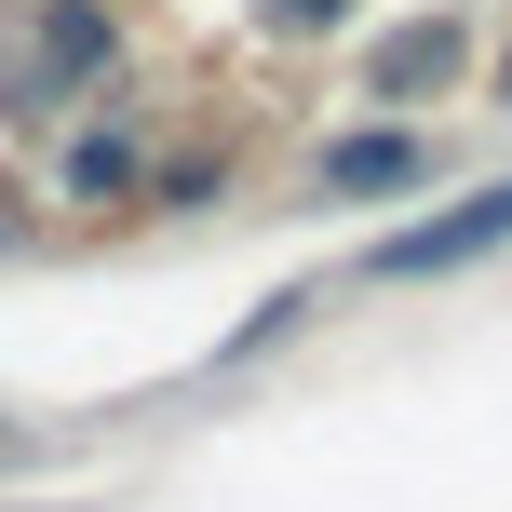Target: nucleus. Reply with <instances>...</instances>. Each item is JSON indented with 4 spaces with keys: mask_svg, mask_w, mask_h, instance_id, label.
Here are the masks:
<instances>
[{
    "mask_svg": "<svg viewBox=\"0 0 512 512\" xmlns=\"http://www.w3.org/2000/svg\"><path fill=\"white\" fill-rule=\"evenodd\" d=\"M499 243H512V176L472 189V203H445V216H405L391 243H364V270L378 283H432V270H472V256H499Z\"/></svg>",
    "mask_w": 512,
    "mask_h": 512,
    "instance_id": "1",
    "label": "nucleus"
},
{
    "mask_svg": "<svg viewBox=\"0 0 512 512\" xmlns=\"http://www.w3.org/2000/svg\"><path fill=\"white\" fill-rule=\"evenodd\" d=\"M378 189H432V135H324V203H378Z\"/></svg>",
    "mask_w": 512,
    "mask_h": 512,
    "instance_id": "2",
    "label": "nucleus"
},
{
    "mask_svg": "<svg viewBox=\"0 0 512 512\" xmlns=\"http://www.w3.org/2000/svg\"><path fill=\"white\" fill-rule=\"evenodd\" d=\"M0 459H14V418H0Z\"/></svg>",
    "mask_w": 512,
    "mask_h": 512,
    "instance_id": "3",
    "label": "nucleus"
}]
</instances>
